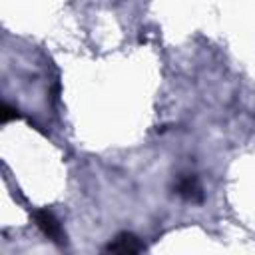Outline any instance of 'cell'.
Instances as JSON below:
<instances>
[{
	"label": "cell",
	"instance_id": "obj_2",
	"mask_svg": "<svg viewBox=\"0 0 255 255\" xmlns=\"http://www.w3.org/2000/svg\"><path fill=\"white\" fill-rule=\"evenodd\" d=\"M34 221H36V225L42 229V233L48 235L50 239H54V241H60V239H62V225H60V221L54 217L52 211H48V209L36 211V213H34Z\"/></svg>",
	"mask_w": 255,
	"mask_h": 255
},
{
	"label": "cell",
	"instance_id": "obj_4",
	"mask_svg": "<svg viewBox=\"0 0 255 255\" xmlns=\"http://www.w3.org/2000/svg\"><path fill=\"white\" fill-rule=\"evenodd\" d=\"M12 118H18L16 110H14V108H10L8 104H4V106H2V124H8Z\"/></svg>",
	"mask_w": 255,
	"mask_h": 255
},
{
	"label": "cell",
	"instance_id": "obj_3",
	"mask_svg": "<svg viewBox=\"0 0 255 255\" xmlns=\"http://www.w3.org/2000/svg\"><path fill=\"white\" fill-rule=\"evenodd\" d=\"M175 193L181 195L183 199L187 201H201L203 199V191H201V185L197 183V179L193 175H183L177 179L175 183Z\"/></svg>",
	"mask_w": 255,
	"mask_h": 255
},
{
	"label": "cell",
	"instance_id": "obj_1",
	"mask_svg": "<svg viewBox=\"0 0 255 255\" xmlns=\"http://www.w3.org/2000/svg\"><path fill=\"white\" fill-rule=\"evenodd\" d=\"M106 251L110 253H139L143 251V243L133 233H120L106 245Z\"/></svg>",
	"mask_w": 255,
	"mask_h": 255
}]
</instances>
